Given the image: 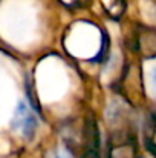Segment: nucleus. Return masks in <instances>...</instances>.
I'll use <instances>...</instances> for the list:
<instances>
[{"instance_id": "1", "label": "nucleus", "mask_w": 156, "mask_h": 158, "mask_svg": "<svg viewBox=\"0 0 156 158\" xmlns=\"http://www.w3.org/2000/svg\"><path fill=\"white\" fill-rule=\"evenodd\" d=\"M14 127L20 129L23 135L31 137L35 131V118L32 117V114L28 110V107L25 106V103H20L15 115H14Z\"/></svg>"}, {"instance_id": "2", "label": "nucleus", "mask_w": 156, "mask_h": 158, "mask_svg": "<svg viewBox=\"0 0 156 158\" xmlns=\"http://www.w3.org/2000/svg\"><path fill=\"white\" fill-rule=\"evenodd\" d=\"M150 86H152V92L156 95V66L150 72Z\"/></svg>"}]
</instances>
